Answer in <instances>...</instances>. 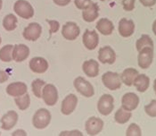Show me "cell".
<instances>
[{
    "label": "cell",
    "mask_w": 156,
    "mask_h": 136,
    "mask_svg": "<svg viewBox=\"0 0 156 136\" xmlns=\"http://www.w3.org/2000/svg\"><path fill=\"white\" fill-rule=\"evenodd\" d=\"M102 82L104 85L110 90H116L121 87L120 75L113 72H106L102 76Z\"/></svg>",
    "instance_id": "cell-5"
},
{
    "label": "cell",
    "mask_w": 156,
    "mask_h": 136,
    "mask_svg": "<svg viewBox=\"0 0 156 136\" xmlns=\"http://www.w3.org/2000/svg\"><path fill=\"white\" fill-rule=\"evenodd\" d=\"M8 78H9L8 74H6L5 71L0 70V83H5V82L8 80Z\"/></svg>",
    "instance_id": "cell-38"
},
{
    "label": "cell",
    "mask_w": 156,
    "mask_h": 136,
    "mask_svg": "<svg viewBox=\"0 0 156 136\" xmlns=\"http://www.w3.org/2000/svg\"><path fill=\"white\" fill-rule=\"evenodd\" d=\"M42 33V27L39 24L31 23L23 31V38L30 41H36Z\"/></svg>",
    "instance_id": "cell-10"
},
{
    "label": "cell",
    "mask_w": 156,
    "mask_h": 136,
    "mask_svg": "<svg viewBox=\"0 0 156 136\" xmlns=\"http://www.w3.org/2000/svg\"><path fill=\"white\" fill-rule=\"evenodd\" d=\"M138 75V71L134 68H127L125 69L120 75L121 83L126 86H132L135 78Z\"/></svg>",
    "instance_id": "cell-23"
},
{
    "label": "cell",
    "mask_w": 156,
    "mask_h": 136,
    "mask_svg": "<svg viewBox=\"0 0 156 136\" xmlns=\"http://www.w3.org/2000/svg\"><path fill=\"white\" fill-rule=\"evenodd\" d=\"M126 135L127 136H141L142 135V131L140 129V127L136 124H131L129 128L127 129L126 132Z\"/></svg>",
    "instance_id": "cell-31"
},
{
    "label": "cell",
    "mask_w": 156,
    "mask_h": 136,
    "mask_svg": "<svg viewBox=\"0 0 156 136\" xmlns=\"http://www.w3.org/2000/svg\"><path fill=\"white\" fill-rule=\"evenodd\" d=\"M133 85L139 92H144L147 90L150 85V78L145 74H139L135 78Z\"/></svg>",
    "instance_id": "cell-24"
},
{
    "label": "cell",
    "mask_w": 156,
    "mask_h": 136,
    "mask_svg": "<svg viewBox=\"0 0 156 136\" xmlns=\"http://www.w3.org/2000/svg\"><path fill=\"white\" fill-rule=\"evenodd\" d=\"M27 90H28L27 85L24 83H21V82L10 83L6 88V93L13 98L24 95L25 93H27Z\"/></svg>",
    "instance_id": "cell-20"
},
{
    "label": "cell",
    "mask_w": 156,
    "mask_h": 136,
    "mask_svg": "<svg viewBox=\"0 0 156 136\" xmlns=\"http://www.w3.org/2000/svg\"><path fill=\"white\" fill-rule=\"evenodd\" d=\"M0 135H1V133H0Z\"/></svg>",
    "instance_id": "cell-46"
},
{
    "label": "cell",
    "mask_w": 156,
    "mask_h": 136,
    "mask_svg": "<svg viewBox=\"0 0 156 136\" xmlns=\"http://www.w3.org/2000/svg\"><path fill=\"white\" fill-rule=\"evenodd\" d=\"M61 136H70V135H77V136H82L83 134L80 131H65V132H62L60 134Z\"/></svg>",
    "instance_id": "cell-36"
},
{
    "label": "cell",
    "mask_w": 156,
    "mask_h": 136,
    "mask_svg": "<svg viewBox=\"0 0 156 136\" xmlns=\"http://www.w3.org/2000/svg\"><path fill=\"white\" fill-rule=\"evenodd\" d=\"M132 116V114L131 111H128L126 109H124L122 107L119 108L117 112L115 113V116H114V119L115 121L118 123V124H126L127 122H129V120L131 118Z\"/></svg>",
    "instance_id": "cell-25"
},
{
    "label": "cell",
    "mask_w": 156,
    "mask_h": 136,
    "mask_svg": "<svg viewBox=\"0 0 156 136\" xmlns=\"http://www.w3.org/2000/svg\"><path fill=\"white\" fill-rule=\"evenodd\" d=\"M30 56V49L24 44H17L12 49V60L15 62H23Z\"/></svg>",
    "instance_id": "cell-15"
},
{
    "label": "cell",
    "mask_w": 156,
    "mask_h": 136,
    "mask_svg": "<svg viewBox=\"0 0 156 136\" xmlns=\"http://www.w3.org/2000/svg\"><path fill=\"white\" fill-rule=\"evenodd\" d=\"M53 1L55 5H57L59 6H66L71 2V0H53Z\"/></svg>",
    "instance_id": "cell-39"
},
{
    "label": "cell",
    "mask_w": 156,
    "mask_h": 136,
    "mask_svg": "<svg viewBox=\"0 0 156 136\" xmlns=\"http://www.w3.org/2000/svg\"><path fill=\"white\" fill-rule=\"evenodd\" d=\"M100 1H106V0H100Z\"/></svg>",
    "instance_id": "cell-45"
},
{
    "label": "cell",
    "mask_w": 156,
    "mask_h": 136,
    "mask_svg": "<svg viewBox=\"0 0 156 136\" xmlns=\"http://www.w3.org/2000/svg\"><path fill=\"white\" fill-rule=\"evenodd\" d=\"M17 121H18V114L16 112L12 111V110L7 112L6 114L3 116V117L0 120L2 124L1 128L5 131L11 130L12 127L17 124Z\"/></svg>",
    "instance_id": "cell-16"
},
{
    "label": "cell",
    "mask_w": 156,
    "mask_h": 136,
    "mask_svg": "<svg viewBox=\"0 0 156 136\" xmlns=\"http://www.w3.org/2000/svg\"><path fill=\"white\" fill-rule=\"evenodd\" d=\"M154 92L156 94V79L154 80Z\"/></svg>",
    "instance_id": "cell-42"
},
{
    "label": "cell",
    "mask_w": 156,
    "mask_h": 136,
    "mask_svg": "<svg viewBox=\"0 0 156 136\" xmlns=\"http://www.w3.org/2000/svg\"><path fill=\"white\" fill-rule=\"evenodd\" d=\"M140 3L146 7H152L156 4V0H139Z\"/></svg>",
    "instance_id": "cell-37"
},
{
    "label": "cell",
    "mask_w": 156,
    "mask_h": 136,
    "mask_svg": "<svg viewBox=\"0 0 156 136\" xmlns=\"http://www.w3.org/2000/svg\"><path fill=\"white\" fill-rule=\"evenodd\" d=\"M45 85H46V83L41 79H36L32 82L31 89H32L33 94L37 98H38V99L42 98V90H43V88Z\"/></svg>",
    "instance_id": "cell-30"
},
{
    "label": "cell",
    "mask_w": 156,
    "mask_h": 136,
    "mask_svg": "<svg viewBox=\"0 0 156 136\" xmlns=\"http://www.w3.org/2000/svg\"><path fill=\"white\" fill-rule=\"evenodd\" d=\"M154 59V49L150 47L144 48L140 51H138L137 61L138 65L142 69H147L153 63Z\"/></svg>",
    "instance_id": "cell-6"
},
{
    "label": "cell",
    "mask_w": 156,
    "mask_h": 136,
    "mask_svg": "<svg viewBox=\"0 0 156 136\" xmlns=\"http://www.w3.org/2000/svg\"><path fill=\"white\" fill-rule=\"evenodd\" d=\"M14 101L20 110H26L30 105V97L28 93H25L24 95L16 97Z\"/></svg>",
    "instance_id": "cell-28"
},
{
    "label": "cell",
    "mask_w": 156,
    "mask_h": 136,
    "mask_svg": "<svg viewBox=\"0 0 156 136\" xmlns=\"http://www.w3.org/2000/svg\"><path fill=\"white\" fill-rule=\"evenodd\" d=\"M30 68L33 73L44 74L48 69V61L40 57H33L30 62Z\"/></svg>",
    "instance_id": "cell-18"
},
{
    "label": "cell",
    "mask_w": 156,
    "mask_h": 136,
    "mask_svg": "<svg viewBox=\"0 0 156 136\" xmlns=\"http://www.w3.org/2000/svg\"><path fill=\"white\" fill-rule=\"evenodd\" d=\"M96 30L103 35L109 36L114 31V25L112 21H110L107 18H102L100 19L96 24Z\"/></svg>",
    "instance_id": "cell-21"
},
{
    "label": "cell",
    "mask_w": 156,
    "mask_h": 136,
    "mask_svg": "<svg viewBox=\"0 0 156 136\" xmlns=\"http://www.w3.org/2000/svg\"><path fill=\"white\" fill-rule=\"evenodd\" d=\"M51 113L46 108L37 110L32 118V124L37 129H45L51 122Z\"/></svg>",
    "instance_id": "cell-1"
},
{
    "label": "cell",
    "mask_w": 156,
    "mask_h": 136,
    "mask_svg": "<svg viewBox=\"0 0 156 136\" xmlns=\"http://www.w3.org/2000/svg\"><path fill=\"white\" fill-rule=\"evenodd\" d=\"M82 11V17L85 22L93 23L94 21H96V19H97L99 15V6L96 3L91 2L90 5Z\"/></svg>",
    "instance_id": "cell-19"
},
{
    "label": "cell",
    "mask_w": 156,
    "mask_h": 136,
    "mask_svg": "<svg viewBox=\"0 0 156 136\" xmlns=\"http://www.w3.org/2000/svg\"><path fill=\"white\" fill-rule=\"evenodd\" d=\"M91 3V0H74L76 7L80 10H84Z\"/></svg>",
    "instance_id": "cell-34"
},
{
    "label": "cell",
    "mask_w": 156,
    "mask_h": 136,
    "mask_svg": "<svg viewBox=\"0 0 156 136\" xmlns=\"http://www.w3.org/2000/svg\"><path fill=\"white\" fill-rule=\"evenodd\" d=\"M12 45H5L0 50V60L3 62H11L12 60Z\"/></svg>",
    "instance_id": "cell-29"
},
{
    "label": "cell",
    "mask_w": 156,
    "mask_h": 136,
    "mask_svg": "<svg viewBox=\"0 0 156 136\" xmlns=\"http://www.w3.org/2000/svg\"><path fill=\"white\" fill-rule=\"evenodd\" d=\"M135 31V24L132 20H128L126 18L121 19L119 22V33L123 38H129L132 36Z\"/></svg>",
    "instance_id": "cell-17"
},
{
    "label": "cell",
    "mask_w": 156,
    "mask_h": 136,
    "mask_svg": "<svg viewBox=\"0 0 156 136\" xmlns=\"http://www.w3.org/2000/svg\"><path fill=\"white\" fill-rule=\"evenodd\" d=\"M12 136H16V135H23L26 136L27 135V134H26V132L23 131V130H17V131H15V132H13L12 134Z\"/></svg>",
    "instance_id": "cell-40"
},
{
    "label": "cell",
    "mask_w": 156,
    "mask_h": 136,
    "mask_svg": "<svg viewBox=\"0 0 156 136\" xmlns=\"http://www.w3.org/2000/svg\"><path fill=\"white\" fill-rule=\"evenodd\" d=\"M78 105V98L74 94H69L62 102L61 111L63 115L69 116L75 110Z\"/></svg>",
    "instance_id": "cell-14"
},
{
    "label": "cell",
    "mask_w": 156,
    "mask_h": 136,
    "mask_svg": "<svg viewBox=\"0 0 156 136\" xmlns=\"http://www.w3.org/2000/svg\"><path fill=\"white\" fill-rule=\"evenodd\" d=\"M146 47H150L154 49V41L151 39V37L147 34H143L140 39H138L136 40V48L137 51H140L142 49L146 48Z\"/></svg>",
    "instance_id": "cell-27"
},
{
    "label": "cell",
    "mask_w": 156,
    "mask_h": 136,
    "mask_svg": "<svg viewBox=\"0 0 156 136\" xmlns=\"http://www.w3.org/2000/svg\"><path fill=\"white\" fill-rule=\"evenodd\" d=\"M153 31H154V35L156 36V20L154 22V24H153Z\"/></svg>",
    "instance_id": "cell-41"
},
{
    "label": "cell",
    "mask_w": 156,
    "mask_h": 136,
    "mask_svg": "<svg viewBox=\"0 0 156 136\" xmlns=\"http://www.w3.org/2000/svg\"><path fill=\"white\" fill-rule=\"evenodd\" d=\"M1 42H2V39H1V36H0V44H1Z\"/></svg>",
    "instance_id": "cell-44"
},
{
    "label": "cell",
    "mask_w": 156,
    "mask_h": 136,
    "mask_svg": "<svg viewBox=\"0 0 156 136\" xmlns=\"http://www.w3.org/2000/svg\"><path fill=\"white\" fill-rule=\"evenodd\" d=\"M139 104V98L137 95H136L133 92L126 93L121 99V107L128 110V111H133L135 110Z\"/></svg>",
    "instance_id": "cell-12"
},
{
    "label": "cell",
    "mask_w": 156,
    "mask_h": 136,
    "mask_svg": "<svg viewBox=\"0 0 156 136\" xmlns=\"http://www.w3.org/2000/svg\"><path fill=\"white\" fill-rule=\"evenodd\" d=\"M85 48L88 50H94L99 43V36L96 31L86 30L82 37Z\"/></svg>",
    "instance_id": "cell-11"
},
{
    "label": "cell",
    "mask_w": 156,
    "mask_h": 136,
    "mask_svg": "<svg viewBox=\"0 0 156 136\" xmlns=\"http://www.w3.org/2000/svg\"><path fill=\"white\" fill-rule=\"evenodd\" d=\"M13 10L17 15L23 19H30L34 15V9L32 6L26 0H17L14 3Z\"/></svg>",
    "instance_id": "cell-2"
},
{
    "label": "cell",
    "mask_w": 156,
    "mask_h": 136,
    "mask_svg": "<svg viewBox=\"0 0 156 136\" xmlns=\"http://www.w3.org/2000/svg\"><path fill=\"white\" fill-rule=\"evenodd\" d=\"M135 4H136V0H122L123 9L128 12L134 10Z\"/></svg>",
    "instance_id": "cell-33"
},
{
    "label": "cell",
    "mask_w": 156,
    "mask_h": 136,
    "mask_svg": "<svg viewBox=\"0 0 156 136\" xmlns=\"http://www.w3.org/2000/svg\"><path fill=\"white\" fill-rule=\"evenodd\" d=\"M104 128V122L99 117L93 116L87 120L85 124V129L87 134L89 135H96L98 134Z\"/></svg>",
    "instance_id": "cell-9"
},
{
    "label": "cell",
    "mask_w": 156,
    "mask_h": 136,
    "mask_svg": "<svg viewBox=\"0 0 156 136\" xmlns=\"http://www.w3.org/2000/svg\"><path fill=\"white\" fill-rule=\"evenodd\" d=\"M82 69L84 74L88 77H96L99 74V64L96 60L90 59L83 63Z\"/></svg>",
    "instance_id": "cell-22"
},
{
    "label": "cell",
    "mask_w": 156,
    "mask_h": 136,
    "mask_svg": "<svg viewBox=\"0 0 156 136\" xmlns=\"http://www.w3.org/2000/svg\"><path fill=\"white\" fill-rule=\"evenodd\" d=\"M42 98L48 106H55L58 101V90L53 84H46L42 90Z\"/></svg>",
    "instance_id": "cell-7"
},
{
    "label": "cell",
    "mask_w": 156,
    "mask_h": 136,
    "mask_svg": "<svg viewBox=\"0 0 156 136\" xmlns=\"http://www.w3.org/2000/svg\"><path fill=\"white\" fill-rule=\"evenodd\" d=\"M2 6H3V1L0 0V10H1V8H2Z\"/></svg>",
    "instance_id": "cell-43"
},
{
    "label": "cell",
    "mask_w": 156,
    "mask_h": 136,
    "mask_svg": "<svg viewBox=\"0 0 156 136\" xmlns=\"http://www.w3.org/2000/svg\"><path fill=\"white\" fill-rule=\"evenodd\" d=\"M47 22H48V24H49V25H50V30H49L50 33H55V32H56V31L59 30L60 24H59V23H58L57 21L47 20Z\"/></svg>",
    "instance_id": "cell-35"
},
{
    "label": "cell",
    "mask_w": 156,
    "mask_h": 136,
    "mask_svg": "<svg viewBox=\"0 0 156 136\" xmlns=\"http://www.w3.org/2000/svg\"><path fill=\"white\" fill-rule=\"evenodd\" d=\"M98 60L102 64H112L116 60V53L110 46L101 48L98 52Z\"/></svg>",
    "instance_id": "cell-13"
},
{
    "label": "cell",
    "mask_w": 156,
    "mask_h": 136,
    "mask_svg": "<svg viewBox=\"0 0 156 136\" xmlns=\"http://www.w3.org/2000/svg\"><path fill=\"white\" fill-rule=\"evenodd\" d=\"M80 29L76 23L68 22L62 28V35L67 40H74L80 36Z\"/></svg>",
    "instance_id": "cell-8"
},
{
    "label": "cell",
    "mask_w": 156,
    "mask_h": 136,
    "mask_svg": "<svg viewBox=\"0 0 156 136\" xmlns=\"http://www.w3.org/2000/svg\"><path fill=\"white\" fill-rule=\"evenodd\" d=\"M114 108V99L110 94H104L97 102V109L103 116H109Z\"/></svg>",
    "instance_id": "cell-4"
},
{
    "label": "cell",
    "mask_w": 156,
    "mask_h": 136,
    "mask_svg": "<svg viewBox=\"0 0 156 136\" xmlns=\"http://www.w3.org/2000/svg\"><path fill=\"white\" fill-rule=\"evenodd\" d=\"M17 22H18V20H17L16 16L12 13H9L6 16H5V18L3 20V27L5 31H12L16 29Z\"/></svg>",
    "instance_id": "cell-26"
},
{
    "label": "cell",
    "mask_w": 156,
    "mask_h": 136,
    "mask_svg": "<svg viewBox=\"0 0 156 136\" xmlns=\"http://www.w3.org/2000/svg\"><path fill=\"white\" fill-rule=\"evenodd\" d=\"M74 87L75 89L77 90L78 92H80L82 96H84L86 98H91L94 96L95 94V90H94V87L93 85L86 81L83 77H77L75 80H74Z\"/></svg>",
    "instance_id": "cell-3"
},
{
    "label": "cell",
    "mask_w": 156,
    "mask_h": 136,
    "mask_svg": "<svg viewBox=\"0 0 156 136\" xmlns=\"http://www.w3.org/2000/svg\"><path fill=\"white\" fill-rule=\"evenodd\" d=\"M144 111L145 113L151 116V117H156V100L153 99L148 105L144 107Z\"/></svg>",
    "instance_id": "cell-32"
}]
</instances>
